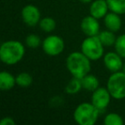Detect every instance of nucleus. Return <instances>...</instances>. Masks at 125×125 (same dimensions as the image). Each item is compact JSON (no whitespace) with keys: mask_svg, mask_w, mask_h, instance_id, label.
I'll list each match as a JSON object with an SVG mask.
<instances>
[{"mask_svg":"<svg viewBox=\"0 0 125 125\" xmlns=\"http://www.w3.org/2000/svg\"><path fill=\"white\" fill-rule=\"evenodd\" d=\"M66 67L73 77L82 79L91 70V60L82 52H74L66 58Z\"/></svg>","mask_w":125,"mask_h":125,"instance_id":"obj_1","label":"nucleus"},{"mask_svg":"<svg viewBox=\"0 0 125 125\" xmlns=\"http://www.w3.org/2000/svg\"><path fill=\"white\" fill-rule=\"evenodd\" d=\"M25 47L18 40H8L1 45L0 59L7 65H14L23 58Z\"/></svg>","mask_w":125,"mask_h":125,"instance_id":"obj_2","label":"nucleus"},{"mask_svg":"<svg viewBox=\"0 0 125 125\" xmlns=\"http://www.w3.org/2000/svg\"><path fill=\"white\" fill-rule=\"evenodd\" d=\"M100 111L92 104L84 102L80 104L74 111V119L80 125H94L97 122Z\"/></svg>","mask_w":125,"mask_h":125,"instance_id":"obj_3","label":"nucleus"},{"mask_svg":"<svg viewBox=\"0 0 125 125\" xmlns=\"http://www.w3.org/2000/svg\"><path fill=\"white\" fill-rule=\"evenodd\" d=\"M81 50L91 61H97L104 55V45L97 36H87L82 41Z\"/></svg>","mask_w":125,"mask_h":125,"instance_id":"obj_4","label":"nucleus"},{"mask_svg":"<svg viewBox=\"0 0 125 125\" xmlns=\"http://www.w3.org/2000/svg\"><path fill=\"white\" fill-rule=\"evenodd\" d=\"M106 86L113 99L120 100L125 98V74L123 71L112 73L108 79Z\"/></svg>","mask_w":125,"mask_h":125,"instance_id":"obj_5","label":"nucleus"},{"mask_svg":"<svg viewBox=\"0 0 125 125\" xmlns=\"http://www.w3.org/2000/svg\"><path fill=\"white\" fill-rule=\"evenodd\" d=\"M42 48L49 56H57L64 50V41L57 35H50L42 42Z\"/></svg>","mask_w":125,"mask_h":125,"instance_id":"obj_6","label":"nucleus"},{"mask_svg":"<svg viewBox=\"0 0 125 125\" xmlns=\"http://www.w3.org/2000/svg\"><path fill=\"white\" fill-rule=\"evenodd\" d=\"M111 98L112 97L107 88L99 87L93 92L91 103L101 112L108 107L110 102H111Z\"/></svg>","mask_w":125,"mask_h":125,"instance_id":"obj_7","label":"nucleus"},{"mask_svg":"<svg viewBox=\"0 0 125 125\" xmlns=\"http://www.w3.org/2000/svg\"><path fill=\"white\" fill-rule=\"evenodd\" d=\"M21 17L25 24L29 27H34L40 23L41 14L38 7L33 4H28L21 10Z\"/></svg>","mask_w":125,"mask_h":125,"instance_id":"obj_8","label":"nucleus"},{"mask_svg":"<svg viewBox=\"0 0 125 125\" xmlns=\"http://www.w3.org/2000/svg\"><path fill=\"white\" fill-rule=\"evenodd\" d=\"M104 63L105 68L112 73L120 71L123 70V57L116 52L106 53L104 56Z\"/></svg>","mask_w":125,"mask_h":125,"instance_id":"obj_9","label":"nucleus"},{"mask_svg":"<svg viewBox=\"0 0 125 125\" xmlns=\"http://www.w3.org/2000/svg\"><path fill=\"white\" fill-rule=\"evenodd\" d=\"M99 28L100 26L98 19L91 15L85 16L81 22V29L87 36H97L99 33Z\"/></svg>","mask_w":125,"mask_h":125,"instance_id":"obj_10","label":"nucleus"},{"mask_svg":"<svg viewBox=\"0 0 125 125\" xmlns=\"http://www.w3.org/2000/svg\"><path fill=\"white\" fill-rule=\"evenodd\" d=\"M109 5L106 0H94L90 5V15L98 20L104 18L107 15Z\"/></svg>","mask_w":125,"mask_h":125,"instance_id":"obj_11","label":"nucleus"},{"mask_svg":"<svg viewBox=\"0 0 125 125\" xmlns=\"http://www.w3.org/2000/svg\"><path fill=\"white\" fill-rule=\"evenodd\" d=\"M104 21L106 28L114 33L119 31L122 27L121 17L118 14L112 11L111 13H107V15L104 17Z\"/></svg>","mask_w":125,"mask_h":125,"instance_id":"obj_12","label":"nucleus"},{"mask_svg":"<svg viewBox=\"0 0 125 125\" xmlns=\"http://www.w3.org/2000/svg\"><path fill=\"white\" fill-rule=\"evenodd\" d=\"M16 84V77L7 71L0 73V89L3 91L10 90Z\"/></svg>","mask_w":125,"mask_h":125,"instance_id":"obj_13","label":"nucleus"},{"mask_svg":"<svg viewBox=\"0 0 125 125\" xmlns=\"http://www.w3.org/2000/svg\"><path fill=\"white\" fill-rule=\"evenodd\" d=\"M82 88L85 90L89 91V92H94L97 88H99V79L94 75L91 74H87L82 79Z\"/></svg>","mask_w":125,"mask_h":125,"instance_id":"obj_14","label":"nucleus"},{"mask_svg":"<svg viewBox=\"0 0 125 125\" xmlns=\"http://www.w3.org/2000/svg\"><path fill=\"white\" fill-rule=\"evenodd\" d=\"M98 37L100 40L101 43L104 45V46H111L114 45L116 43V37L115 36L114 32L110 30H104L98 34Z\"/></svg>","mask_w":125,"mask_h":125,"instance_id":"obj_15","label":"nucleus"},{"mask_svg":"<svg viewBox=\"0 0 125 125\" xmlns=\"http://www.w3.org/2000/svg\"><path fill=\"white\" fill-rule=\"evenodd\" d=\"M111 11L118 15L125 14V0H106Z\"/></svg>","mask_w":125,"mask_h":125,"instance_id":"obj_16","label":"nucleus"},{"mask_svg":"<svg viewBox=\"0 0 125 125\" xmlns=\"http://www.w3.org/2000/svg\"><path fill=\"white\" fill-rule=\"evenodd\" d=\"M82 88V80L79 78H76V77H73L70 81V82L67 84L66 87H65V92L69 94H75L80 92Z\"/></svg>","mask_w":125,"mask_h":125,"instance_id":"obj_17","label":"nucleus"},{"mask_svg":"<svg viewBox=\"0 0 125 125\" xmlns=\"http://www.w3.org/2000/svg\"><path fill=\"white\" fill-rule=\"evenodd\" d=\"M16 85H18L19 87H30L33 83V77L27 72H21L16 76Z\"/></svg>","mask_w":125,"mask_h":125,"instance_id":"obj_18","label":"nucleus"},{"mask_svg":"<svg viewBox=\"0 0 125 125\" xmlns=\"http://www.w3.org/2000/svg\"><path fill=\"white\" fill-rule=\"evenodd\" d=\"M40 28L45 33H51L56 28V21L52 17H44L40 20Z\"/></svg>","mask_w":125,"mask_h":125,"instance_id":"obj_19","label":"nucleus"},{"mask_svg":"<svg viewBox=\"0 0 125 125\" xmlns=\"http://www.w3.org/2000/svg\"><path fill=\"white\" fill-rule=\"evenodd\" d=\"M104 123L105 125H123V120L122 116L116 113H109L104 116Z\"/></svg>","mask_w":125,"mask_h":125,"instance_id":"obj_20","label":"nucleus"},{"mask_svg":"<svg viewBox=\"0 0 125 125\" xmlns=\"http://www.w3.org/2000/svg\"><path fill=\"white\" fill-rule=\"evenodd\" d=\"M114 46L116 53L119 54L123 58H125V33L119 35L116 38Z\"/></svg>","mask_w":125,"mask_h":125,"instance_id":"obj_21","label":"nucleus"},{"mask_svg":"<svg viewBox=\"0 0 125 125\" xmlns=\"http://www.w3.org/2000/svg\"><path fill=\"white\" fill-rule=\"evenodd\" d=\"M25 42H26V45L30 48H37L41 44V40H40L39 35L31 33V34L27 36Z\"/></svg>","mask_w":125,"mask_h":125,"instance_id":"obj_22","label":"nucleus"},{"mask_svg":"<svg viewBox=\"0 0 125 125\" xmlns=\"http://www.w3.org/2000/svg\"><path fill=\"white\" fill-rule=\"evenodd\" d=\"M15 124H16L15 120L12 117H10V116L4 117L0 121V125H15Z\"/></svg>","mask_w":125,"mask_h":125,"instance_id":"obj_23","label":"nucleus"},{"mask_svg":"<svg viewBox=\"0 0 125 125\" xmlns=\"http://www.w3.org/2000/svg\"><path fill=\"white\" fill-rule=\"evenodd\" d=\"M80 1L83 4H89V3H92L94 0H80Z\"/></svg>","mask_w":125,"mask_h":125,"instance_id":"obj_24","label":"nucleus"},{"mask_svg":"<svg viewBox=\"0 0 125 125\" xmlns=\"http://www.w3.org/2000/svg\"><path fill=\"white\" fill-rule=\"evenodd\" d=\"M123 72L125 74V63L123 64Z\"/></svg>","mask_w":125,"mask_h":125,"instance_id":"obj_25","label":"nucleus"}]
</instances>
